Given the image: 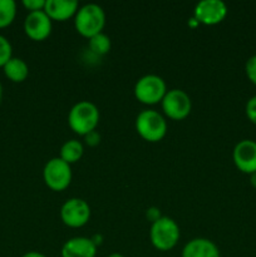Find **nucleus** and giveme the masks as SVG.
Listing matches in <instances>:
<instances>
[{"label": "nucleus", "instance_id": "obj_1", "mask_svg": "<svg viewBox=\"0 0 256 257\" xmlns=\"http://www.w3.org/2000/svg\"><path fill=\"white\" fill-rule=\"evenodd\" d=\"M99 123V109L97 105L88 100L78 102L72 107L68 114V124L78 136H87L93 132Z\"/></svg>", "mask_w": 256, "mask_h": 257}, {"label": "nucleus", "instance_id": "obj_2", "mask_svg": "<svg viewBox=\"0 0 256 257\" xmlns=\"http://www.w3.org/2000/svg\"><path fill=\"white\" fill-rule=\"evenodd\" d=\"M104 25L105 13L98 4L83 5L74 17L75 30L87 39L102 33Z\"/></svg>", "mask_w": 256, "mask_h": 257}, {"label": "nucleus", "instance_id": "obj_3", "mask_svg": "<svg viewBox=\"0 0 256 257\" xmlns=\"http://www.w3.org/2000/svg\"><path fill=\"white\" fill-rule=\"evenodd\" d=\"M136 131L147 142H160L167 133V122L157 110H142L136 118Z\"/></svg>", "mask_w": 256, "mask_h": 257}, {"label": "nucleus", "instance_id": "obj_4", "mask_svg": "<svg viewBox=\"0 0 256 257\" xmlns=\"http://www.w3.org/2000/svg\"><path fill=\"white\" fill-rule=\"evenodd\" d=\"M180 227L175 220L162 216L152 222L150 230V238L153 247L158 251H170L177 245L180 240Z\"/></svg>", "mask_w": 256, "mask_h": 257}, {"label": "nucleus", "instance_id": "obj_5", "mask_svg": "<svg viewBox=\"0 0 256 257\" xmlns=\"http://www.w3.org/2000/svg\"><path fill=\"white\" fill-rule=\"evenodd\" d=\"M167 93L165 80L156 74L143 75L135 85V97L146 105H155L162 102Z\"/></svg>", "mask_w": 256, "mask_h": 257}, {"label": "nucleus", "instance_id": "obj_6", "mask_svg": "<svg viewBox=\"0 0 256 257\" xmlns=\"http://www.w3.org/2000/svg\"><path fill=\"white\" fill-rule=\"evenodd\" d=\"M72 168L70 165L59 157L48 161L43 170V178L48 187L55 192H62L69 187L72 182Z\"/></svg>", "mask_w": 256, "mask_h": 257}, {"label": "nucleus", "instance_id": "obj_7", "mask_svg": "<svg viewBox=\"0 0 256 257\" xmlns=\"http://www.w3.org/2000/svg\"><path fill=\"white\" fill-rule=\"evenodd\" d=\"M161 105H162L163 113L173 120L185 119L190 115L191 109H192L191 98L182 89L167 90L161 102Z\"/></svg>", "mask_w": 256, "mask_h": 257}, {"label": "nucleus", "instance_id": "obj_8", "mask_svg": "<svg viewBox=\"0 0 256 257\" xmlns=\"http://www.w3.org/2000/svg\"><path fill=\"white\" fill-rule=\"evenodd\" d=\"M60 218L68 227L79 228L87 225L90 218V207L82 198H69L60 208Z\"/></svg>", "mask_w": 256, "mask_h": 257}, {"label": "nucleus", "instance_id": "obj_9", "mask_svg": "<svg viewBox=\"0 0 256 257\" xmlns=\"http://www.w3.org/2000/svg\"><path fill=\"white\" fill-rule=\"evenodd\" d=\"M227 15V7L221 0H202L195 7L193 18L200 24L217 25Z\"/></svg>", "mask_w": 256, "mask_h": 257}, {"label": "nucleus", "instance_id": "obj_10", "mask_svg": "<svg viewBox=\"0 0 256 257\" xmlns=\"http://www.w3.org/2000/svg\"><path fill=\"white\" fill-rule=\"evenodd\" d=\"M232 160L236 168L246 175L256 172V142L252 140H242L235 146Z\"/></svg>", "mask_w": 256, "mask_h": 257}, {"label": "nucleus", "instance_id": "obj_11", "mask_svg": "<svg viewBox=\"0 0 256 257\" xmlns=\"http://www.w3.org/2000/svg\"><path fill=\"white\" fill-rule=\"evenodd\" d=\"M52 19L45 14L44 10L33 12L27 15L24 20V32L35 42H43L52 33Z\"/></svg>", "mask_w": 256, "mask_h": 257}, {"label": "nucleus", "instance_id": "obj_12", "mask_svg": "<svg viewBox=\"0 0 256 257\" xmlns=\"http://www.w3.org/2000/svg\"><path fill=\"white\" fill-rule=\"evenodd\" d=\"M79 4L75 0H47L44 12L48 17L55 22H65L75 17Z\"/></svg>", "mask_w": 256, "mask_h": 257}, {"label": "nucleus", "instance_id": "obj_13", "mask_svg": "<svg viewBox=\"0 0 256 257\" xmlns=\"http://www.w3.org/2000/svg\"><path fill=\"white\" fill-rule=\"evenodd\" d=\"M60 255L62 257H95L97 246L92 238L73 237L63 245Z\"/></svg>", "mask_w": 256, "mask_h": 257}, {"label": "nucleus", "instance_id": "obj_14", "mask_svg": "<svg viewBox=\"0 0 256 257\" xmlns=\"http://www.w3.org/2000/svg\"><path fill=\"white\" fill-rule=\"evenodd\" d=\"M182 257H221V255L215 242L208 238L198 237L186 243Z\"/></svg>", "mask_w": 256, "mask_h": 257}, {"label": "nucleus", "instance_id": "obj_15", "mask_svg": "<svg viewBox=\"0 0 256 257\" xmlns=\"http://www.w3.org/2000/svg\"><path fill=\"white\" fill-rule=\"evenodd\" d=\"M4 73L12 82L15 83H22L29 75V68L28 64L20 58L13 57L7 64L4 65Z\"/></svg>", "mask_w": 256, "mask_h": 257}, {"label": "nucleus", "instance_id": "obj_16", "mask_svg": "<svg viewBox=\"0 0 256 257\" xmlns=\"http://www.w3.org/2000/svg\"><path fill=\"white\" fill-rule=\"evenodd\" d=\"M83 153H84V147L82 143L77 140H70L63 143V146L60 147L59 158L67 162L68 165H73L83 157Z\"/></svg>", "mask_w": 256, "mask_h": 257}, {"label": "nucleus", "instance_id": "obj_17", "mask_svg": "<svg viewBox=\"0 0 256 257\" xmlns=\"http://www.w3.org/2000/svg\"><path fill=\"white\" fill-rule=\"evenodd\" d=\"M17 15V4L14 0H0V28L12 24Z\"/></svg>", "mask_w": 256, "mask_h": 257}, {"label": "nucleus", "instance_id": "obj_18", "mask_svg": "<svg viewBox=\"0 0 256 257\" xmlns=\"http://www.w3.org/2000/svg\"><path fill=\"white\" fill-rule=\"evenodd\" d=\"M89 40V49L95 55H105L109 53L110 50V39L108 35L104 33H99V34L92 37Z\"/></svg>", "mask_w": 256, "mask_h": 257}, {"label": "nucleus", "instance_id": "obj_19", "mask_svg": "<svg viewBox=\"0 0 256 257\" xmlns=\"http://www.w3.org/2000/svg\"><path fill=\"white\" fill-rule=\"evenodd\" d=\"M13 48L9 40L5 37L0 35V67H4L10 59H12Z\"/></svg>", "mask_w": 256, "mask_h": 257}, {"label": "nucleus", "instance_id": "obj_20", "mask_svg": "<svg viewBox=\"0 0 256 257\" xmlns=\"http://www.w3.org/2000/svg\"><path fill=\"white\" fill-rule=\"evenodd\" d=\"M245 73L248 80L256 85V55H252L247 59L245 64Z\"/></svg>", "mask_w": 256, "mask_h": 257}, {"label": "nucleus", "instance_id": "obj_21", "mask_svg": "<svg viewBox=\"0 0 256 257\" xmlns=\"http://www.w3.org/2000/svg\"><path fill=\"white\" fill-rule=\"evenodd\" d=\"M245 112L248 120L256 125V95H253V97H251L250 99L247 100L245 107Z\"/></svg>", "mask_w": 256, "mask_h": 257}, {"label": "nucleus", "instance_id": "obj_22", "mask_svg": "<svg viewBox=\"0 0 256 257\" xmlns=\"http://www.w3.org/2000/svg\"><path fill=\"white\" fill-rule=\"evenodd\" d=\"M45 3H47V0H24L23 5L29 10V13H33L44 10Z\"/></svg>", "mask_w": 256, "mask_h": 257}, {"label": "nucleus", "instance_id": "obj_23", "mask_svg": "<svg viewBox=\"0 0 256 257\" xmlns=\"http://www.w3.org/2000/svg\"><path fill=\"white\" fill-rule=\"evenodd\" d=\"M85 143H87L89 147H95V146L99 145L100 142V136L97 131H93V132L88 133L87 136H84Z\"/></svg>", "mask_w": 256, "mask_h": 257}, {"label": "nucleus", "instance_id": "obj_24", "mask_svg": "<svg viewBox=\"0 0 256 257\" xmlns=\"http://www.w3.org/2000/svg\"><path fill=\"white\" fill-rule=\"evenodd\" d=\"M146 215H147V218L151 221V222H155V221H157L158 218L162 217V216L160 215V210H158V208H156V207L148 208L147 213H146Z\"/></svg>", "mask_w": 256, "mask_h": 257}, {"label": "nucleus", "instance_id": "obj_25", "mask_svg": "<svg viewBox=\"0 0 256 257\" xmlns=\"http://www.w3.org/2000/svg\"><path fill=\"white\" fill-rule=\"evenodd\" d=\"M22 257H47L44 253H40L38 251H29V252L24 253Z\"/></svg>", "mask_w": 256, "mask_h": 257}, {"label": "nucleus", "instance_id": "obj_26", "mask_svg": "<svg viewBox=\"0 0 256 257\" xmlns=\"http://www.w3.org/2000/svg\"><path fill=\"white\" fill-rule=\"evenodd\" d=\"M188 25H190L191 28H196V27H198V25H200V23H198L197 20L195 19V18H191V19L188 20Z\"/></svg>", "mask_w": 256, "mask_h": 257}, {"label": "nucleus", "instance_id": "obj_27", "mask_svg": "<svg viewBox=\"0 0 256 257\" xmlns=\"http://www.w3.org/2000/svg\"><path fill=\"white\" fill-rule=\"evenodd\" d=\"M250 183L253 188H256V172L250 175Z\"/></svg>", "mask_w": 256, "mask_h": 257}, {"label": "nucleus", "instance_id": "obj_28", "mask_svg": "<svg viewBox=\"0 0 256 257\" xmlns=\"http://www.w3.org/2000/svg\"><path fill=\"white\" fill-rule=\"evenodd\" d=\"M108 257H124L122 255V253H118V252H114V253H110Z\"/></svg>", "mask_w": 256, "mask_h": 257}, {"label": "nucleus", "instance_id": "obj_29", "mask_svg": "<svg viewBox=\"0 0 256 257\" xmlns=\"http://www.w3.org/2000/svg\"><path fill=\"white\" fill-rule=\"evenodd\" d=\"M2 98H3V85L0 83V102H2Z\"/></svg>", "mask_w": 256, "mask_h": 257}]
</instances>
